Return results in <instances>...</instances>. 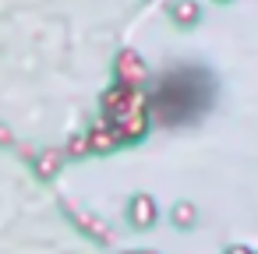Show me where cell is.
<instances>
[{
  "mask_svg": "<svg viewBox=\"0 0 258 254\" xmlns=\"http://www.w3.org/2000/svg\"><path fill=\"white\" fill-rule=\"evenodd\" d=\"M135 219L145 226V222H152V205H149V198H138L135 201Z\"/></svg>",
  "mask_w": 258,
  "mask_h": 254,
  "instance_id": "1",
  "label": "cell"
}]
</instances>
